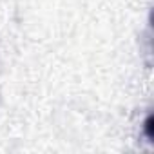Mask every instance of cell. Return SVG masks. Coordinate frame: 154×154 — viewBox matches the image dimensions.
<instances>
[{
    "instance_id": "6da1fadb",
    "label": "cell",
    "mask_w": 154,
    "mask_h": 154,
    "mask_svg": "<svg viewBox=\"0 0 154 154\" xmlns=\"http://www.w3.org/2000/svg\"><path fill=\"white\" fill-rule=\"evenodd\" d=\"M145 131H147V138H149V140H154V132H152V116L147 118V122H145Z\"/></svg>"
}]
</instances>
